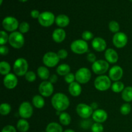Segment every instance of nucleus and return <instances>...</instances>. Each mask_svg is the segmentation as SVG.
Listing matches in <instances>:
<instances>
[{
	"mask_svg": "<svg viewBox=\"0 0 132 132\" xmlns=\"http://www.w3.org/2000/svg\"><path fill=\"white\" fill-rule=\"evenodd\" d=\"M51 104L53 108L57 112H63L68 108L70 99L67 95L58 92L54 94L51 99Z\"/></svg>",
	"mask_w": 132,
	"mask_h": 132,
	"instance_id": "nucleus-1",
	"label": "nucleus"
},
{
	"mask_svg": "<svg viewBox=\"0 0 132 132\" xmlns=\"http://www.w3.org/2000/svg\"><path fill=\"white\" fill-rule=\"evenodd\" d=\"M112 80L108 76L105 75L99 76L94 81V86L95 89L101 92L106 91L112 86Z\"/></svg>",
	"mask_w": 132,
	"mask_h": 132,
	"instance_id": "nucleus-2",
	"label": "nucleus"
},
{
	"mask_svg": "<svg viewBox=\"0 0 132 132\" xmlns=\"http://www.w3.org/2000/svg\"><path fill=\"white\" fill-rule=\"evenodd\" d=\"M24 37L19 31H15L9 35V43L12 48L19 49L24 45Z\"/></svg>",
	"mask_w": 132,
	"mask_h": 132,
	"instance_id": "nucleus-3",
	"label": "nucleus"
},
{
	"mask_svg": "<svg viewBox=\"0 0 132 132\" xmlns=\"http://www.w3.org/2000/svg\"><path fill=\"white\" fill-rule=\"evenodd\" d=\"M28 62L24 58H18L14 61L13 64V70L17 76H24L28 72Z\"/></svg>",
	"mask_w": 132,
	"mask_h": 132,
	"instance_id": "nucleus-4",
	"label": "nucleus"
},
{
	"mask_svg": "<svg viewBox=\"0 0 132 132\" xmlns=\"http://www.w3.org/2000/svg\"><path fill=\"white\" fill-rule=\"evenodd\" d=\"M70 49L73 53L79 55L84 54L88 50L87 41L83 39L74 40L70 45Z\"/></svg>",
	"mask_w": 132,
	"mask_h": 132,
	"instance_id": "nucleus-5",
	"label": "nucleus"
},
{
	"mask_svg": "<svg viewBox=\"0 0 132 132\" xmlns=\"http://www.w3.org/2000/svg\"><path fill=\"white\" fill-rule=\"evenodd\" d=\"M76 81L79 84H86L90 81L92 77V72L88 68L82 67L77 70L75 73Z\"/></svg>",
	"mask_w": 132,
	"mask_h": 132,
	"instance_id": "nucleus-6",
	"label": "nucleus"
},
{
	"mask_svg": "<svg viewBox=\"0 0 132 132\" xmlns=\"http://www.w3.org/2000/svg\"><path fill=\"white\" fill-rule=\"evenodd\" d=\"M60 59L57 54L54 52H48L45 53L43 57V63L45 67L48 68H54L59 63Z\"/></svg>",
	"mask_w": 132,
	"mask_h": 132,
	"instance_id": "nucleus-7",
	"label": "nucleus"
},
{
	"mask_svg": "<svg viewBox=\"0 0 132 132\" xmlns=\"http://www.w3.org/2000/svg\"><path fill=\"white\" fill-rule=\"evenodd\" d=\"M109 63L106 60L99 59L97 60L92 65V69L94 73L99 76L104 75L109 69Z\"/></svg>",
	"mask_w": 132,
	"mask_h": 132,
	"instance_id": "nucleus-8",
	"label": "nucleus"
},
{
	"mask_svg": "<svg viewBox=\"0 0 132 132\" xmlns=\"http://www.w3.org/2000/svg\"><path fill=\"white\" fill-rule=\"evenodd\" d=\"M55 17L51 12L45 11L41 13L38 18V22L42 27H50L55 23Z\"/></svg>",
	"mask_w": 132,
	"mask_h": 132,
	"instance_id": "nucleus-9",
	"label": "nucleus"
},
{
	"mask_svg": "<svg viewBox=\"0 0 132 132\" xmlns=\"http://www.w3.org/2000/svg\"><path fill=\"white\" fill-rule=\"evenodd\" d=\"M2 26L5 31L14 32L19 28V23L18 19L12 16H7L3 19Z\"/></svg>",
	"mask_w": 132,
	"mask_h": 132,
	"instance_id": "nucleus-10",
	"label": "nucleus"
},
{
	"mask_svg": "<svg viewBox=\"0 0 132 132\" xmlns=\"http://www.w3.org/2000/svg\"><path fill=\"white\" fill-rule=\"evenodd\" d=\"M18 113L22 119H27L30 118L34 113L33 106L28 101H24L19 105Z\"/></svg>",
	"mask_w": 132,
	"mask_h": 132,
	"instance_id": "nucleus-11",
	"label": "nucleus"
},
{
	"mask_svg": "<svg viewBox=\"0 0 132 132\" xmlns=\"http://www.w3.org/2000/svg\"><path fill=\"white\" fill-rule=\"evenodd\" d=\"M94 110L90 105L85 103H79L76 106V113L83 119H87L92 116Z\"/></svg>",
	"mask_w": 132,
	"mask_h": 132,
	"instance_id": "nucleus-12",
	"label": "nucleus"
},
{
	"mask_svg": "<svg viewBox=\"0 0 132 132\" xmlns=\"http://www.w3.org/2000/svg\"><path fill=\"white\" fill-rule=\"evenodd\" d=\"M39 92L44 97H50L54 93V85L49 81H43L39 86Z\"/></svg>",
	"mask_w": 132,
	"mask_h": 132,
	"instance_id": "nucleus-13",
	"label": "nucleus"
},
{
	"mask_svg": "<svg viewBox=\"0 0 132 132\" xmlns=\"http://www.w3.org/2000/svg\"><path fill=\"white\" fill-rule=\"evenodd\" d=\"M128 36L125 33L119 32L115 34L112 38V42L113 45L117 48H122L128 43Z\"/></svg>",
	"mask_w": 132,
	"mask_h": 132,
	"instance_id": "nucleus-14",
	"label": "nucleus"
},
{
	"mask_svg": "<svg viewBox=\"0 0 132 132\" xmlns=\"http://www.w3.org/2000/svg\"><path fill=\"white\" fill-rule=\"evenodd\" d=\"M16 76L15 73H10L4 77L3 82L6 88L13 90L16 87L18 83V79Z\"/></svg>",
	"mask_w": 132,
	"mask_h": 132,
	"instance_id": "nucleus-15",
	"label": "nucleus"
},
{
	"mask_svg": "<svg viewBox=\"0 0 132 132\" xmlns=\"http://www.w3.org/2000/svg\"><path fill=\"white\" fill-rule=\"evenodd\" d=\"M123 69L119 65H115L110 69L108 73V77L112 81H119L123 76Z\"/></svg>",
	"mask_w": 132,
	"mask_h": 132,
	"instance_id": "nucleus-16",
	"label": "nucleus"
},
{
	"mask_svg": "<svg viewBox=\"0 0 132 132\" xmlns=\"http://www.w3.org/2000/svg\"><path fill=\"white\" fill-rule=\"evenodd\" d=\"M106 42L102 37H95L92 41V46L94 50L98 52H102L106 50Z\"/></svg>",
	"mask_w": 132,
	"mask_h": 132,
	"instance_id": "nucleus-17",
	"label": "nucleus"
},
{
	"mask_svg": "<svg viewBox=\"0 0 132 132\" xmlns=\"http://www.w3.org/2000/svg\"><path fill=\"white\" fill-rule=\"evenodd\" d=\"M92 117L95 122L103 123L108 119V113L104 110L97 109L94 111Z\"/></svg>",
	"mask_w": 132,
	"mask_h": 132,
	"instance_id": "nucleus-18",
	"label": "nucleus"
},
{
	"mask_svg": "<svg viewBox=\"0 0 132 132\" xmlns=\"http://www.w3.org/2000/svg\"><path fill=\"white\" fill-rule=\"evenodd\" d=\"M104 57H105L106 61L108 63H111V64L116 63L119 60L118 53L113 48L106 49L104 52Z\"/></svg>",
	"mask_w": 132,
	"mask_h": 132,
	"instance_id": "nucleus-19",
	"label": "nucleus"
},
{
	"mask_svg": "<svg viewBox=\"0 0 132 132\" xmlns=\"http://www.w3.org/2000/svg\"><path fill=\"white\" fill-rule=\"evenodd\" d=\"M66 36H67V34H66L65 30L63 28H58L54 30L52 37L54 42L57 43H61L64 41Z\"/></svg>",
	"mask_w": 132,
	"mask_h": 132,
	"instance_id": "nucleus-20",
	"label": "nucleus"
},
{
	"mask_svg": "<svg viewBox=\"0 0 132 132\" xmlns=\"http://www.w3.org/2000/svg\"><path fill=\"white\" fill-rule=\"evenodd\" d=\"M68 92L72 96H79L82 92V87L81 86V84L77 82V81L70 84L68 86Z\"/></svg>",
	"mask_w": 132,
	"mask_h": 132,
	"instance_id": "nucleus-21",
	"label": "nucleus"
},
{
	"mask_svg": "<svg viewBox=\"0 0 132 132\" xmlns=\"http://www.w3.org/2000/svg\"><path fill=\"white\" fill-rule=\"evenodd\" d=\"M55 23L59 28L67 27L70 23V19L65 14H59L55 18Z\"/></svg>",
	"mask_w": 132,
	"mask_h": 132,
	"instance_id": "nucleus-22",
	"label": "nucleus"
},
{
	"mask_svg": "<svg viewBox=\"0 0 132 132\" xmlns=\"http://www.w3.org/2000/svg\"><path fill=\"white\" fill-rule=\"evenodd\" d=\"M37 74L38 77L43 81H46L47 79H49L50 77L49 70L48 69V67H45V66H41L37 68Z\"/></svg>",
	"mask_w": 132,
	"mask_h": 132,
	"instance_id": "nucleus-23",
	"label": "nucleus"
},
{
	"mask_svg": "<svg viewBox=\"0 0 132 132\" xmlns=\"http://www.w3.org/2000/svg\"><path fill=\"white\" fill-rule=\"evenodd\" d=\"M32 104L35 108L41 109L45 106V101L43 97L41 95H36L32 98Z\"/></svg>",
	"mask_w": 132,
	"mask_h": 132,
	"instance_id": "nucleus-24",
	"label": "nucleus"
},
{
	"mask_svg": "<svg viewBox=\"0 0 132 132\" xmlns=\"http://www.w3.org/2000/svg\"><path fill=\"white\" fill-rule=\"evenodd\" d=\"M121 97L126 103L132 101V86H128L125 88L121 93Z\"/></svg>",
	"mask_w": 132,
	"mask_h": 132,
	"instance_id": "nucleus-25",
	"label": "nucleus"
},
{
	"mask_svg": "<svg viewBox=\"0 0 132 132\" xmlns=\"http://www.w3.org/2000/svg\"><path fill=\"white\" fill-rule=\"evenodd\" d=\"M45 131V132H63V130L60 124L55 122H52L46 126Z\"/></svg>",
	"mask_w": 132,
	"mask_h": 132,
	"instance_id": "nucleus-26",
	"label": "nucleus"
},
{
	"mask_svg": "<svg viewBox=\"0 0 132 132\" xmlns=\"http://www.w3.org/2000/svg\"><path fill=\"white\" fill-rule=\"evenodd\" d=\"M71 68L68 64H65V63H63V64H60V65L58 66L57 67L56 72L59 76H65L66 75H67L68 73H70Z\"/></svg>",
	"mask_w": 132,
	"mask_h": 132,
	"instance_id": "nucleus-27",
	"label": "nucleus"
},
{
	"mask_svg": "<svg viewBox=\"0 0 132 132\" xmlns=\"http://www.w3.org/2000/svg\"><path fill=\"white\" fill-rule=\"evenodd\" d=\"M30 125L27 119H21L17 123V129L20 132H27L29 130Z\"/></svg>",
	"mask_w": 132,
	"mask_h": 132,
	"instance_id": "nucleus-28",
	"label": "nucleus"
},
{
	"mask_svg": "<svg viewBox=\"0 0 132 132\" xmlns=\"http://www.w3.org/2000/svg\"><path fill=\"white\" fill-rule=\"evenodd\" d=\"M59 120L62 125L68 126L71 123L72 118H71V116H70L69 113L65 112H63L59 116Z\"/></svg>",
	"mask_w": 132,
	"mask_h": 132,
	"instance_id": "nucleus-29",
	"label": "nucleus"
},
{
	"mask_svg": "<svg viewBox=\"0 0 132 132\" xmlns=\"http://www.w3.org/2000/svg\"><path fill=\"white\" fill-rule=\"evenodd\" d=\"M11 70V67L10 64L8 62L3 61L0 63V73L3 76H6L10 73Z\"/></svg>",
	"mask_w": 132,
	"mask_h": 132,
	"instance_id": "nucleus-30",
	"label": "nucleus"
},
{
	"mask_svg": "<svg viewBox=\"0 0 132 132\" xmlns=\"http://www.w3.org/2000/svg\"><path fill=\"white\" fill-rule=\"evenodd\" d=\"M125 88V87L124 83L120 81L114 82L112 85V86H111V89L115 93H122V92L123 91Z\"/></svg>",
	"mask_w": 132,
	"mask_h": 132,
	"instance_id": "nucleus-31",
	"label": "nucleus"
},
{
	"mask_svg": "<svg viewBox=\"0 0 132 132\" xmlns=\"http://www.w3.org/2000/svg\"><path fill=\"white\" fill-rule=\"evenodd\" d=\"M11 106L6 103H1L0 105V113L2 116H7L11 112Z\"/></svg>",
	"mask_w": 132,
	"mask_h": 132,
	"instance_id": "nucleus-32",
	"label": "nucleus"
},
{
	"mask_svg": "<svg viewBox=\"0 0 132 132\" xmlns=\"http://www.w3.org/2000/svg\"><path fill=\"white\" fill-rule=\"evenodd\" d=\"M108 28L109 30H110V32H112V33L116 34L117 32H119L120 30V25L119 24L118 22H117L116 21H111L108 24Z\"/></svg>",
	"mask_w": 132,
	"mask_h": 132,
	"instance_id": "nucleus-33",
	"label": "nucleus"
},
{
	"mask_svg": "<svg viewBox=\"0 0 132 132\" xmlns=\"http://www.w3.org/2000/svg\"><path fill=\"white\" fill-rule=\"evenodd\" d=\"M131 106L130 105V104H129L128 103H124L122 106L120 108V112L122 115L124 116H127L129 113L131 112Z\"/></svg>",
	"mask_w": 132,
	"mask_h": 132,
	"instance_id": "nucleus-34",
	"label": "nucleus"
},
{
	"mask_svg": "<svg viewBox=\"0 0 132 132\" xmlns=\"http://www.w3.org/2000/svg\"><path fill=\"white\" fill-rule=\"evenodd\" d=\"M19 28V32L23 34L27 33L30 30V24L27 22L23 21L19 24V28Z\"/></svg>",
	"mask_w": 132,
	"mask_h": 132,
	"instance_id": "nucleus-35",
	"label": "nucleus"
},
{
	"mask_svg": "<svg viewBox=\"0 0 132 132\" xmlns=\"http://www.w3.org/2000/svg\"><path fill=\"white\" fill-rule=\"evenodd\" d=\"M9 35L5 30H1L0 32V45H5L6 43L9 42Z\"/></svg>",
	"mask_w": 132,
	"mask_h": 132,
	"instance_id": "nucleus-36",
	"label": "nucleus"
},
{
	"mask_svg": "<svg viewBox=\"0 0 132 132\" xmlns=\"http://www.w3.org/2000/svg\"><path fill=\"white\" fill-rule=\"evenodd\" d=\"M92 132H103L104 131V126L102 123L99 122H94L91 126Z\"/></svg>",
	"mask_w": 132,
	"mask_h": 132,
	"instance_id": "nucleus-37",
	"label": "nucleus"
},
{
	"mask_svg": "<svg viewBox=\"0 0 132 132\" xmlns=\"http://www.w3.org/2000/svg\"><path fill=\"white\" fill-rule=\"evenodd\" d=\"M24 78L28 82H33L36 79V74L33 71H28L24 76Z\"/></svg>",
	"mask_w": 132,
	"mask_h": 132,
	"instance_id": "nucleus-38",
	"label": "nucleus"
},
{
	"mask_svg": "<svg viewBox=\"0 0 132 132\" xmlns=\"http://www.w3.org/2000/svg\"><path fill=\"white\" fill-rule=\"evenodd\" d=\"M81 37H82V39L85 40V41H90V40L93 39V38H94V34H93L92 32H90V31L85 30L82 33Z\"/></svg>",
	"mask_w": 132,
	"mask_h": 132,
	"instance_id": "nucleus-39",
	"label": "nucleus"
},
{
	"mask_svg": "<svg viewBox=\"0 0 132 132\" xmlns=\"http://www.w3.org/2000/svg\"><path fill=\"white\" fill-rule=\"evenodd\" d=\"M64 81H65L68 84H71L72 82H75L76 81V76H75V74L72 73H68L67 75H66L64 77Z\"/></svg>",
	"mask_w": 132,
	"mask_h": 132,
	"instance_id": "nucleus-40",
	"label": "nucleus"
},
{
	"mask_svg": "<svg viewBox=\"0 0 132 132\" xmlns=\"http://www.w3.org/2000/svg\"><path fill=\"white\" fill-rule=\"evenodd\" d=\"M57 54L60 59H65L66 58H67L68 55V52L65 49H60Z\"/></svg>",
	"mask_w": 132,
	"mask_h": 132,
	"instance_id": "nucleus-41",
	"label": "nucleus"
},
{
	"mask_svg": "<svg viewBox=\"0 0 132 132\" xmlns=\"http://www.w3.org/2000/svg\"><path fill=\"white\" fill-rule=\"evenodd\" d=\"M1 132H17L16 129L12 125H6L1 130Z\"/></svg>",
	"mask_w": 132,
	"mask_h": 132,
	"instance_id": "nucleus-42",
	"label": "nucleus"
},
{
	"mask_svg": "<svg viewBox=\"0 0 132 132\" xmlns=\"http://www.w3.org/2000/svg\"><path fill=\"white\" fill-rule=\"evenodd\" d=\"M81 127L85 129H87L88 128H91L92 124L91 123V121L87 119H85L84 121H82L81 123Z\"/></svg>",
	"mask_w": 132,
	"mask_h": 132,
	"instance_id": "nucleus-43",
	"label": "nucleus"
},
{
	"mask_svg": "<svg viewBox=\"0 0 132 132\" xmlns=\"http://www.w3.org/2000/svg\"><path fill=\"white\" fill-rule=\"evenodd\" d=\"M86 59H87V60L90 63H92V64L94 63H95L97 61L96 55H95V54H94V53H89V54H88Z\"/></svg>",
	"mask_w": 132,
	"mask_h": 132,
	"instance_id": "nucleus-44",
	"label": "nucleus"
},
{
	"mask_svg": "<svg viewBox=\"0 0 132 132\" xmlns=\"http://www.w3.org/2000/svg\"><path fill=\"white\" fill-rule=\"evenodd\" d=\"M9 48L5 45H1L0 46V54L1 55H6L9 54Z\"/></svg>",
	"mask_w": 132,
	"mask_h": 132,
	"instance_id": "nucleus-45",
	"label": "nucleus"
},
{
	"mask_svg": "<svg viewBox=\"0 0 132 132\" xmlns=\"http://www.w3.org/2000/svg\"><path fill=\"white\" fill-rule=\"evenodd\" d=\"M40 14H41V13H40L37 10H32L30 12L31 17H32V18H34V19H38Z\"/></svg>",
	"mask_w": 132,
	"mask_h": 132,
	"instance_id": "nucleus-46",
	"label": "nucleus"
},
{
	"mask_svg": "<svg viewBox=\"0 0 132 132\" xmlns=\"http://www.w3.org/2000/svg\"><path fill=\"white\" fill-rule=\"evenodd\" d=\"M57 80H58L57 76L55 74L52 75V76H50V78H49V81H50V82L52 84L56 83L57 81Z\"/></svg>",
	"mask_w": 132,
	"mask_h": 132,
	"instance_id": "nucleus-47",
	"label": "nucleus"
},
{
	"mask_svg": "<svg viewBox=\"0 0 132 132\" xmlns=\"http://www.w3.org/2000/svg\"><path fill=\"white\" fill-rule=\"evenodd\" d=\"M90 106L92 108L93 110H96L98 109V104L97 103H95V102L92 103V104H90Z\"/></svg>",
	"mask_w": 132,
	"mask_h": 132,
	"instance_id": "nucleus-48",
	"label": "nucleus"
},
{
	"mask_svg": "<svg viewBox=\"0 0 132 132\" xmlns=\"http://www.w3.org/2000/svg\"><path fill=\"white\" fill-rule=\"evenodd\" d=\"M63 132H76L74 130H72V129H67V130L63 131Z\"/></svg>",
	"mask_w": 132,
	"mask_h": 132,
	"instance_id": "nucleus-49",
	"label": "nucleus"
},
{
	"mask_svg": "<svg viewBox=\"0 0 132 132\" xmlns=\"http://www.w3.org/2000/svg\"><path fill=\"white\" fill-rule=\"evenodd\" d=\"M19 1H21V2H26L27 1H28V0H19Z\"/></svg>",
	"mask_w": 132,
	"mask_h": 132,
	"instance_id": "nucleus-50",
	"label": "nucleus"
},
{
	"mask_svg": "<svg viewBox=\"0 0 132 132\" xmlns=\"http://www.w3.org/2000/svg\"><path fill=\"white\" fill-rule=\"evenodd\" d=\"M2 3H3V0H1V1H0V4L2 5Z\"/></svg>",
	"mask_w": 132,
	"mask_h": 132,
	"instance_id": "nucleus-51",
	"label": "nucleus"
},
{
	"mask_svg": "<svg viewBox=\"0 0 132 132\" xmlns=\"http://www.w3.org/2000/svg\"><path fill=\"white\" fill-rule=\"evenodd\" d=\"M130 1H131V2H132V0H130Z\"/></svg>",
	"mask_w": 132,
	"mask_h": 132,
	"instance_id": "nucleus-52",
	"label": "nucleus"
},
{
	"mask_svg": "<svg viewBox=\"0 0 132 132\" xmlns=\"http://www.w3.org/2000/svg\"><path fill=\"white\" fill-rule=\"evenodd\" d=\"M41 132H45V131H41Z\"/></svg>",
	"mask_w": 132,
	"mask_h": 132,
	"instance_id": "nucleus-53",
	"label": "nucleus"
}]
</instances>
